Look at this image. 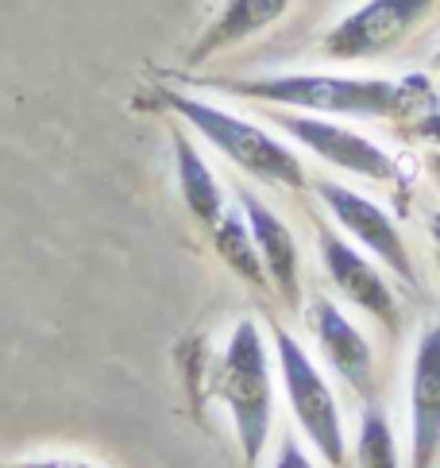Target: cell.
<instances>
[{
    "instance_id": "6da1fadb",
    "label": "cell",
    "mask_w": 440,
    "mask_h": 468,
    "mask_svg": "<svg viewBox=\"0 0 440 468\" xmlns=\"http://www.w3.org/2000/svg\"><path fill=\"white\" fill-rule=\"evenodd\" d=\"M236 93L259 101L336 112V116H402L433 101L425 78L382 81V78H332V74H282L263 81H236Z\"/></svg>"
},
{
    "instance_id": "7a4b0ae2",
    "label": "cell",
    "mask_w": 440,
    "mask_h": 468,
    "mask_svg": "<svg viewBox=\"0 0 440 468\" xmlns=\"http://www.w3.org/2000/svg\"><path fill=\"white\" fill-rule=\"evenodd\" d=\"M166 105H171L182 121H190L201 136H205L220 155H228L240 171L256 175L263 182H275V186H290V190L306 186V171H301L298 155L290 147H282L275 136H267L259 124H247L240 116H232L209 101H197V97H185V93H166Z\"/></svg>"
},
{
    "instance_id": "3957f363",
    "label": "cell",
    "mask_w": 440,
    "mask_h": 468,
    "mask_svg": "<svg viewBox=\"0 0 440 468\" xmlns=\"http://www.w3.org/2000/svg\"><path fill=\"white\" fill-rule=\"evenodd\" d=\"M220 399L232 410L244 461L259 464L270 433V364L256 322H240L220 360Z\"/></svg>"
},
{
    "instance_id": "277c9868",
    "label": "cell",
    "mask_w": 440,
    "mask_h": 468,
    "mask_svg": "<svg viewBox=\"0 0 440 468\" xmlns=\"http://www.w3.org/2000/svg\"><path fill=\"white\" fill-rule=\"evenodd\" d=\"M275 345H278V364H282V388L294 407L298 426L306 430V438L320 449V457L332 468H344V426H340V410H336L329 383L320 379L313 360L306 356V348L286 329H275Z\"/></svg>"
},
{
    "instance_id": "5b68a950",
    "label": "cell",
    "mask_w": 440,
    "mask_h": 468,
    "mask_svg": "<svg viewBox=\"0 0 440 468\" xmlns=\"http://www.w3.org/2000/svg\"><path fill=\"white\" fill-rule=\"evenodd\" d=\"M433 0H363L351 16L329 31L325 51L332 58H371L398 47L425 20Z\"/></svg>"
},
{
    "instance_id": "8992f818",
    "label": "cell",
    "mask_w": 440,
    "mask_h": 468,
    "mask_svg": "<svg viewBox=\"0 0 440 468\" xmlns=\"http://www.w3.org/2000/svg\"><path fill=\"white\" fill-rule=\"evenodd\" d=\"M317 194L320 202L332 209V217L340 221L355 240H360L367 252H375L402 282H414V260L405 252V240L398 225L391 221V213H382V206H375L371 197L355 194L348 186H336V182H317Z\"/></svg>"
},
{
    "instance_id": "52a82bcc",
    "label": "cell",
    "mask_w": 440,
    "mask_h": 468,
    "mask_svg": "<svg viewBox=\"0 0 440 468\" xmlns=\"http://www.w3.org/2000/svg\"><path fill=\"white\" fill-rule=\"evenodd\" d=\"M275 121L290 132L298 144H306L313 155H320L325 163L340 166V171H351L360 178H375V182H391L394 178V159L382 152L379 144H371L367 136L351 128H340L332 121H320V116H286L275 112Z\"/></svg>"
},
{
    "instance_id": "ba28073f",
    "label": "cell",
    "mask_w": 440,
    "mask_h": 468,
    "mask_svg": "<svg viewBox=\"0 0 440 468\" xmlns=\"http://www.w3.org/2000/svg\"><path fill=\"white\" fill-rule=\"evenodd\" d=\"M414 418V468H433L440 457V325H429L417 341L410 376Z\"/></svg>"
},
{
    "instance_id": "9c48e42d",
    "label": "cell",
    "mask_w": 440,
    "mask_h": 468,
    "mask_svg": "<svg viewBox=\"0 0 440 468\" xmlns=\"http://www.w3.org/2000/svg\"><path fill=\"white\" fill-rule=\"evenodd\" d=\"M320 260H325L329 279L340 287L344 298H351L360 310H367L371 317H379V322L398 329V298L386 287V279L379 275L375 263H367L355 248H348L340 237H332V232H320Z\"/></svg>"
},
{
    "instance_id": "30bf717a",
    "label": "cell",
    "mask_w": 440,
    "mask_h": 468,
    "mask_svg": "<svg viewBox=\"0 0 440 468\" xmlns=\"http://www.w3.org/2000/svg\"><path fill=\"white\" fill-rule=\"evenodd\" d=\"M309 322H313V333H317L320 348H325L329 364L340 372V379H348V388H355L360 395L375 391V353H371V345L363 341V333L355 329L329 298H317L309 310Z\"/></svg>"
},
{
    "instance_id": "8fae6325",
    "label": "cell",
    "mask_w": 440,
    "mask_h": 468,
    "mask_svg": "<svg viewBox=\"0 0 440 468\" xmlns=\"http://www.w3.org/2000/svg\"><path fill=\"white\" fill-rule=\"evenodd\" d=\"M240 209L247 217V229H251V240L259 248V260H263V271L275 279L278 294L286 303H298V244H294V232L282 225L278 213H270L256 194L240 190Z\"/></svg>"
},
{
    "instance_id": "7c38bea8",
    "label": "cell",
    "mask_w": 440,
    "mask_h": 468,
    "mask_svg": "<svg viewBox=\"0 0 440 468\" xmlns=\"http://www.w3.org/2000/svg\"><path fill=\"white\" fill-rule=\"evenodd\" d=\"M286 8H290V0H228V5L220 8V16L213 20V27L194 47L190 58L201 62V58H209L213 51H225V47L256 36V31H263L267 24H275Z\"/></svg>"
},
{
    "instance_id": "4fadbf2b",
    "label": "cell",
    "mask_w": 440,
    "mask_h": 468,
    "mask_svg": "<svg viewBox=\"0 0 440 468\" xmlns=\"http://www.w3.org/2000/svg\"><path fill=\"white\" fill-rule=\"evenodd\" d=\"M174 159H178V182H182V197L190 213L201 225H216L220 213H225V194H220V182L213 178V171L205 166V159L197 155V147L174 132Z\"/></svg>"
},
{
    "instance_id": "5bb4252c",
    "label": "cell",
    "mask_w": 440,
    "mask_h": 468,
    "mask_svg": "<svg viewBox=\"0 0 440 468\" xmlns=\"http://www.w3.org/2000/svg\"><path fill=\"white\" fill-rule=\"evenodd\" d=\"M213 237H216V252L228 260V267L236 275H244L251 287H267V271H263V260H259V248L251 240V229L247 221H240L236 213H220V221L213 225Z\"/></svg>"
},
{
    "instance_id": "9a60e30c",
    "label": "cell",
    "mask_w": 440,
    "mask_h": 468,
    "mask_svg": "<svg viewBox=\"0 0 440 468\" xmlns=\"http://www.w3.org/2000/svg\"><path fill=\"white\" fill-rule=\"evenodd\" d=\"M355 457H360V468H398V445L386 414L371 407L360 422V445H355Z\"/></svg>"
},
{
    "instance_id": "2e32d148",
    "label": "cell",
    "mask_w": 440,
    "mask_h": 468,
    "mask_svg": "<svg viewBox=\"0 0 440 468\" xmlns=\"http://www.w3.org/2000/svg\"><path fill=\"white\" fill-rule=\"evenodd\" d=\"M275 468H313V464H309V457H306V453H301V445H298L294 438H286V445L278 449Z\"/></svg>"
},
{
    "instance_id": "e0dca14e",
    "label": "cell",
    "mask_w": 440,
    "mask_h": 468,
    "mask_svg": "<svg viewBox=\"0 0 440 468\" xmlns=\"http://www.w3.org/2000/svg\"><path fill=\"white\" fill-rule=\"evenodd\" d=\"M417 136H425V140H440V109H433L425 121H417Z\"/></svg>"
},
{
    "instance_id": "ac0fdd59",
    "label": "cell",
    "mask_w": 440,
    "mask_h": 468,
    "mask_svg": "<svg viewBox=\"0 0 440 468\" xmlns=\"http://www.w3.org/2000/svg\"><path fill=\"white\" fill-rule=\"evenodd\" d=\"M16 468H93V464H81V461H27V464H16Z\"/></svg>"
},
{
    "instance_id": "d6986e66",
    "label": "cell",
    "mask_w": 440,
    "mask_h": 468,
    "mask_svg": "<svg viewBox=\"0 0 440 468\" xmlns=\"http://www.w3.org/2000/svg\"><path fill=\"white\" fill-rule=\"evenodd\" d=\"M429 229H433V240H436V248H440V213H436L433 221H429Z\"/></svg>"
},
{
    "instance_id": "ffe728a7",
    "label": "cell",
    "mask_w": 440,
    "mask_h": 468,
    "mask_svg": "<svg viewBox=\"0 0 440 468\" xmlns=\"http://www.w3.org/2000/svg\"><path fill=\"white\" fill-rule=\"evenodd\" d=\"M433 175H436V182H440V155L433 159Z\"/></svg>"
},
{
    "instance_id": "44dd1931",
    "label": "cell",
    "mask_w": 440,
    "mask_h": 468,
    "mask_svg": "<svg viewBox=\"0 0 440 468\" xmlns=\"http://www.w3.org/2000/svg\"><path fill=\"white\" fill-rule=\"evenodd\" d=\"M433 62H436V66H440V51H436V58H433Z\"/></svg>"
}]
</instances>
